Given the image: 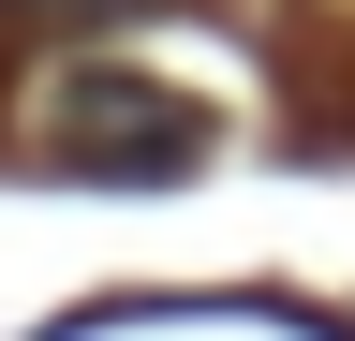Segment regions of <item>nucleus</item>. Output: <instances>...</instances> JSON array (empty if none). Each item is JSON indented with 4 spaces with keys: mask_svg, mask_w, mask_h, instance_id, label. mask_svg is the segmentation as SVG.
<instances>
[{
    "mask_svg": "<svg viewBox=\"0 0 355 341\" xmlns=\"http://www.w3.org/2000/svg\"><path fill=\"white\" fill-rule=\"evenodd\" d=\"M44 149L74 178H193L207 163V104L193 90H148V74H74L44 104Z\"/></svg>",
    "mask_w": 355,
    "mask_h": 341,
    "instance_id": "f257e3e1",
    "label": "nucleus"
}]
</instances>
